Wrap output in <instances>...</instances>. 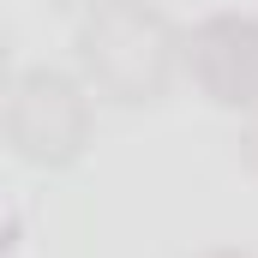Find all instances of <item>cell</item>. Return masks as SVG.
<instances>
[{
	"label": "cell",
	"mask_w": 258,
	"mask_h": 258,
	"mask_svg": "<svg viewBox=\"0 0 258 258\" xmlns=\"http://www.w3.org/2000/svg\"><path fill=\"white\" fill-rule=\"evenodd\" d=\"M12 144L24 162L60 168L84 144V102L60 72H30L12 90Z\"/></svg>",
	"instance_id": "7a4b0ae2"
},
{
	"label": "cell",
	"mask_w": 258,
	"mask_h": 258,
	"mask_svg": "<svg viewBox=\"0 0 258 258\" xmlns=\"http://www.w3.org/2000/svg\"><path fill=\"white\" fill-rule=\"evenodd\" d=\"M78 66L114 102H156L162 84H168V66H174V30H168V18L156 6L114 0V6L84 18Z\"/></svg>",
	"instance_id": "6da1fadb"
},
{
	"label": "cell",
	"mask_w": 258,
	"mask_h": 258,
	"mask_svg": "<svg viewBox=\"0 0 258 258\" xmlns=\"http://www.w3.org/2000/svg\"><path fill=\"white\" fill-rule=\"evenodd\" d=\"M54 6H96V0H54Z\"/></svg>",
	"instance_id": "277c9868"
},
{
	"label": "cell",
	"mask_w": 258,
	"mask_h": 258,
	"mask_svg": "<svg viewBox=\"0 0 258 258\" xmlns=\"http://www.w3.org/2000/svg\"><path fill=\"white\" fill-rule=\"evenodd\" d=\"M192 78L222 108H258V18H210V24H198Z\"/></svg>",
	"instance_id": "3957f363"
}]
</instances>
